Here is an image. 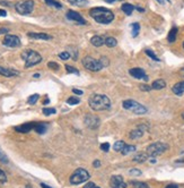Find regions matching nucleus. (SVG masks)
<instances>
[{
	"label": "nucleus",
	"mask_w": 184,
	"mask_h": 188,
	"mask_svg": "<svg viewBox=\"0 0 184 188\" xmlns=\"http://www.w3.org/2000/svg\"><path fill=\"white\" fill-rule=\"evenodd\" d=\"M85 125L90 129H96L101 125V120L95 114H87L85 116Z\"/></svg>",
	"instance_id": "10"
},
{
	"label": "nucleus",
	"mask_w": 184,
	"mask_h": 188,
	"mask_svg": "<svg viewBox=\"0 0 184 188\" xmlns=\"http://www.w3.org/2000/svg\"><path fill=\"white\" fill-rule=\"evenodd\" d=\"M110 186L111 188H127V184L124 182L122 176L119 175H115V176H112L110 179Z\"/></svg>",
	"instance_id": "11"
},
{
	"label": "nucleus",
	"mask_w": 184,
	"mask_h": 188,
	"mask_svg": "<svg viewBox=\"0 0 184 188\" xmlns=\"http://www.w3.org/2000/svg\"><path fill=\"white\" fill-rule=\"evenodd\" d=\"M16 12L21 15H28L34 9V1L33 0H22L15 5Z\"/></svg>",
	"instance_id": "7"
},
{
	"label": "nucleus",
	"mask_w": 184,
	"mask_h": 188,
	"mask_svg": "<svg viewBox=\"0 0 184 188\" xmlns=\"http://www.w3.org/2000/svg\"><path fill=\"white\" fill-rule=\"evenodd\" d=\"M99 61H101L103 68H105V67H107V66L110 65V60H109V58L107 57H101L99 58Z\"/></svg>",
	"instance_id": "38"
},
{
	"label": "nucleus",
	"mask_w": 184,
	"mask_h": 188,
	"mask_svg": "<svg viewBox=\"0 0 184 188\" xmlns=\"http://www.w3.org/2000/svg\"><path fill=\"white\" fill-rule=\"evenodd\" d=\"M122 107L125 110L132 111L136 114H145L148 111V109L145 105L140 104L139 102L134 101V100H124L122 102Z\"/></svg>",
	"instance_id": "4"
},
{
	"label": "nucleus",
	"mask_w": 184,
	"mask_h": 188,
	"mask_svg": "<svg viewBox=\"0 0 184 188\" xmlns=\"http://www.w3.org/2000/svg\"><path fill=\"white\" fill-rule=\"evenodd\" d=\"M139 89L141 91H146V92H148V91H150L153 89L150 85H146V84H143V85H140L139 86Z\"/></svg>",
	"instance_id": "44"
},
{
	"label": "nucleus",
	"mask_w": 184,
	"mask_h": 188,
	"mask_svg": "<svg viewBox=\"0 0 184 188\" xmlns=\"http://www.w3.org/2000/svg\"><path fill=\"white\" fill-rule=\"evenodd\" d=\"M101 150L102 151H104V152H109V150H110V144L109 143L101 144Z\"/></svg>",
	"instance_id": "45"
},
{
	"label": "nucleus",
	"mask_w": 184,
	"mask_h": 188,
	"mask_svg": "<svg viewBox=\"0 0 184 188\" xmlns=\"http://www.w3.org/2000/svg\"><path fill=\"white\" fill-rule=\"evenodd\" d=\"M131 27H132V36H133V38H136V36L139 34L140 25L138 24V23H133V24L131 25Z\"/></svg>",
	"instance_id": "32"
},
{
	"label": "nucleus",
	"mask_w": 184,
	"mask_h": 188,
	"mask_svg": "<svg viewBox=\"0 0 184 188\" xmlns=\"http://www.w3.org/2000/svg\"><path fill=\"white\" fill-rule=\"evenodd\" d=\"M67 103L70 105H75V104H78L80 103V100L78 98H75V96H70V98L67 100Z\"/></svg>",
	"instance_id": "34"
},
{
	"label": "nucleus",
	"mask_w": 184,
	"mask_h": 188,
	"mask_svg": "<svg viewBox=\"0 0 184 188\" xmlns=\"http://www.w3.org/2000/svg\"><path fill=\"white\" fill-rule=\"evenodd\" d=\"M72 92H74L75 94H78V95H81V94L84 93L81 90H77V89H74V90H72Z\"/></svg>",
	"instance_id": "50"
},
{
	"label": "nucleus",
	"mask_w": 184,
	"mask_h": 188,
	"mask_svg": "<svg viewBox=\"0 0 184 188\" xmlns=\"http://www.w3.org/2000/svg\"><path fill=\"white\" fill-rule=\"evenodd\" d=\"M157 1L159 3H162V5H163V3H165V0H157Z\"/></svg>",
	"instance_id": "57"
},
{
	"label": "nucleus",
	"mask_w": 184,
	"mask_h": 188,
	"mask_svg": "<svg viewBox=\"0 0 184 188\" xmlns=\"http://www.w3.org/2000/svg\"><path fill=\"white\" fill-rule=\"evenodd\" d=\"M148 156L149 155L147 153H138L133 156V161L137 162V163H143L145 161H147Z\"/></svg>",
	"instance_id": "21"
},
{
	"label": "nucleus",
	"mask_w": 184,
	"mask_h": 188,
	"mask_svg": "<svg viewBox=\"0 0 184 188\" xmlns=\"http://www.w3.org/2000/svg\"><path fill=\"white\" fill-rule=\"evenodd\" d=\"M165 188H178V186L175 185V184H171V185H167Z\"/></svg>",
	"instance_id": "51"
},
{
	"label": "nucleus",
	"mask_w": 184,
	"mask_h": 188,
	"mask_svg": "<svg viewBox=\"0 0 184 188\" xmlns=\"http://www.w3.org/2000/svg\"><path fill=\"white\" fill-rule=\"evenodd\" d=\"M105 1H106L107 3H114L115 0H105Z\"/></svg>",
	"instance_id": "55"
},
{
	"label": "nucleus",
	"mask_w": 184,
	"mask_h": 188,
	"mask_svg": "<svg viewBox=\"0 0 184 188\" xmlns=\"http://www.w3.org/2000/svg\"><path fill=\"white\" fill-rule=\"evenodd\" d=\"M44 1L46 3L48 6H52V7H54V8H58V9L62 8V5L60 3H58V1H56V0H44Z\"/></svg>",
	"instance_id": "30"
},
{
	"label": "nucleus",
	"mask_w": 184,
	"mask_h": 188,
	"mask_svg": "<svg viewBox=\"0 0 184 188\" xmlns=\"http://www.w3.org/2000/svg\"><path fill=\"white\" fill-rule=\"evenodd\" d=\"M25 188H32V187H31L30 185H27V186H26V187H25Z\"/></svg>",
	"instance_id": "58"
},
{
	"label": "nucleus",
	"mask_w": 184,
	"mask_h": 188,
	"mask_svg": "<svg viewBox=\"0 0 184 188\" xmlns=\"http://www.w3.org/2000/svg\"><path fill=\"white\" fill-rule=\"evenodd\" d=\"M35 126H36V123H34V121H32V123H26V124H23V125L16 126L15 130L17 131V133L26 134V133H28V131L34 130Z\"/></svg>",
	"instance_id": "13"
},
{
	"label": "nucleus",
	"mask_w": 184,
	"mask_h": 188,
	"mask_svg": "<svg viewBox=\"0 0 184 188\" xmlns=\"http://www.w3.org/2000/svg\"><path fill=\"white\" fill-rule=\"evenodd\" d=\"M84 188H99L98 186H96L94 182H87L86 185L84 186Z\"/></svg>",
	"instance_id": "46"
},
{
	"label": "nucleus",
	"mask_w": 184,
	"mask_h": 188,
	"mask_svg": "<svg viewBox=\"0 0 184 188\" xmlns=\"http://www.w3.org/2000/svg\"><path fill=\"white\" fill-rule=\"evenodd\" d=\"M182 118H183V119H184V112H183V114H182Z\"/></svg>",
	"instance_id": "59"
},
{
	"label": "nucleus",
	"mask_w": 184,
	"mask_h": 188,
	"mask_svg": "<svg viewBox=\"0 0 184 188\" xmlns=\"http://www.w3.org/2000/svg\"><path fill=\"white\" fill-rule=\"evenodd\" d=\"M65 16H67V18H68L69 21H74V22H76L77 24H80V25L86 24V21L83 18V16L80 15L79 13L75 12V10H68Z\"/></svg>",
	"instance_id": "12"
},
{
	"label": "nucleus",
	"mask_w": 184,
	"mask_h": 188,
	"mask_svg": "<svg viewBox=\"0 0 184 188\" xmlns=\"http://www.w3.org/2000/svg\"><path fill=\"white\" fill-rule=\"evenodd\" d=\"M105 44H106L109 48H114V47L118 44V41H116V39L112 38V36H109V38L105 39Z\"/></svg>",
	"instance_id": "25"
},
{
	"label": "nucleus",
	"mask_w": 184,
	"mask_h": 188,
	"mask_svg": "<svg viewBox=\"0 0 184 188\" xmlns=\"http://www.w3.org/2000/svg\"><path fill=\"white\" fill-rule=\"evenodd\" d=\"M7 181V176L6 173L3 172L1 169H0V182H6Z\"/></svg>",
	"instance_id": "43"
},
{
	"label": "nucleus",
	"mask_w": 184,
	"mask_h": 188,
	"mask_svg": "<svg viewBox=\"0 0 184 188\" xmlns=\"http://www.w3.org/2000/svg\"><path fill=\"white\" fill-rule=\"evenodd\" d=\"M134 151H136V146H134V145H127V144H125V146L123 147L121 153L123 155H127V154H129V153L131 152H134Z\"/></svg>",
	"instance_id": "28"
},
{
	"label": "nucleus",
	"mask_w": 184,
	"mask_h": 188,
	"mask_svg": "<svg viewBox=\"0 0 184 188\" xmlns=\"http://www.w3.org/2000/svg\"><path fill=\"white\" fill-rule=\"evenodd\" d=\"M129 173L132 176H141V171L138 169H131V170H129Z\"/></svg>",
	"instance_id": "42"
},
{
	"label": "nucleus",
	"mask_w": 184,
	"mask_h": 188,
	"mask_svg": "<svg viewBox=\"0 0 184 188\" xmlns=\"http://www.w3.org/2000/svg\"><path fill=\"white\" fill-rule=\"evenodd\" d=\"M137 10H139V12H141V13H143V12H145V9H143V8H141V7H137Z\"/></svg>",
	"instance_id": "53"
},
{
	"label": "nucleus",
	"mask_w": 184,
	"mask_h": 188,
	"mask_svg": "<svg viewBox=\"0 0 184 188\" xmlns=\"http://www.w3.org/2000/svg\"><path fill=\"white\" fill-rule=\"evenodd\" d=\"M40 185H41L42 188H52V187H50V186H48V185H45V184H43V182H42V184H40Z\"/></svg>",
	"instance_id": "52"
},
{
	"label": "nucleus",
	"mask_w": 184,
	"mask_h": 188,
	"mask_svg": "<svg viewBox=\"0 0 184 188\" xmlns=\"http://www.w3.org/2000/svg\"><path fill=\"white\" fill-rule=\"evenodd\" d=\"M166 1H168V3H169V0H166Z\"/></svg>",
	"instance_id": "61"
},
{
	"label": "nucleus",
	"mask_w": 184,
	"mask_h": 188,
	"mask_svg": "<svg viewBox=\"0 0 184 188\" xmlns=\"http://www.w3.org/2000/svg\"><path fill=\"white\" fill-rule=\"evenodd\" d=\"M68 1L69 3H71L74 6H78V7H84L88 3L87 0H68Z\"/></svg>",
	"instance_id": "29"
},
{
	"label": "nucleus",
	"mask_w": 184,
	"mask_h": 188,
	"mask_svg": "<svg viewBox=\"0 0 184 188\" xmlns=\"http://www.w3.org/2000/svg\"><path fill=\"white\" fill-rule=\"evenodd\" d=\"M2 44L8 48H18V47H21V40L17 35L8 34L2 40Z\"/></svg>",
	"instance_id": "9"
},
{
	"label": "nucleus",
	"mask_w": 184,
	"mask_h": 188,
	"mask_svg": "<svg viewBox=\"0 0 184 188\" xmlns=\"http://www.w3.org/2000/svg\"><path fill=\"white\" fill-rule=\"evenodd\" d=\"M143 130L141 128H138V129H133V130L130 131V134H129V136H130L131 140H138V138L143 137Z\"/></svg>",
	"instance_id": "22"
},
{
	"label": "nucleus",
	"mask_w": 184,
	"mask_h": 188,
	"mask_svg": "<svg viewBox=\"0 0 184 188\" xmlns=\"http://www.w3.org/2000/svg\"><path fill=\"white\" fill-rule=\"evenodd\" d=\"M183 49H184V42H183Z\"/></svg>",
	"instance_id": "60"
},
{
	"label": "nucleus",
	"mask_w": 184,
	"mask_h": 188,
	"mask_svg": "<svg viewBox=\"0 0 184 188\" xmlns=\"http://www.w3.org/2000/svg\"><path fill=\"white\" fill-rule=\"evenodd\" d=\"M172 91L174 94H176V95H182L184 93V81L176 83L175 85L172 87Z\"/></svg>",
	"instance_id": "17"
},
{
	"label": "nucleus",
	"mask_w": 184,
	"mask_h": 188,
	"mask_svg": "<svg viewBox=\"0 0 184 188\" xmlns=\"http://www.w3.org/2000/svg\"><path fill=\"white\" fill-rule=\"evenodd\" d=\"M152 87L154 90H162L164 87H166V82L164 79H156V81L153 82Z\"/></svg>",
	"instance_id": "20"
},
{
	"label": "nucleus",
	"mask_w": 184,
	"mask_h": 188,
	"mask_svg": "<svg viewBox=\"0 0 184 188\" xmlns=\"http://www.w3.org/2000/svg\"><path fill=\"white\" fill-rule=\"evenodd\" d=\"M145 52H146V54H147V56H149V57L152 58L153 60H155V61H159V58H158L157 56H156V54H155L152 50H149V49H147V50H146Z\"/></svg>",
	"instance_id": "35"
},
{
	"label": "nucleus",
	"mask_w": 184,
	"mask_h": 188,
	"mask_svg": "<svg viewBox=\"0 0 184 188\" xmlns=\"http://www.w3.org/2000/svg\"><path fill=\"white\" fill-rule=\"evenodd\" d=\"M65 72L68 73V74H75V75H79V70L77 68H75L72 66H69V65H65Z\"/></svg>",
	"instance_id": "31"
},
{
	"label": "nucleus",
	"mask_w": 184,
	"mask_h": 188,
	"mask_svg": "<svg viewBox=\"0 0 184 188\" xmlns=\"http://www.w3.org/2000/svg\"><path fill=\"white\" fill-rule=\"evenodd\" d=\"M81 64H83V66L85 68L90 70V72H99L101 69H103V66H102L99 59L96 60V59H94V58L89 57V56L83 58Z\"/></svg>",
	"instance_id": "8"
},
{
	"label": "nucleus",
	"mask_w": 184,
	"mask_h": 188,
	"mask_svg": "<svg viewBox=\"0 0 184 188\" xmlns=\"http://www.w3.org/2000/svg\"><path fill=\"white\" fill-rule=\"evenodd\" d=\"M27 36L33 40H44V41H49L52 40V36L46 34V33H34V32H28Z\"/></svg>",
	"instance_id": "15"
},
{
	"label": "nucleus",
	"mask_w": 184,
	"mask_h": 188,
	"mask_svg": "<svg viewBox=\"0 0 184 188\" xmlns=\"http://www.w3.org/2000/svg\"><path fill=\"white\" fill-rule=\"evenodd\" d=\"M59 58L62 60H68L69 58H71V56H70V53H69L68 51H65V52L59 53Z\"/></svg>",
	"instance_id": "39"
},
{
	"label": "nucleus",
	"mask_w": 184,
	"mask_h": 188,
	"mask_svg": "<svg viewBox=\"0 0 184 188\" xmlns=\"http://www.w3.org/2000/svg\"><path fill=\"white\" fill-rule=\"evenodd\" d=\"M121 9L123 10V13H125V15H131L132 14V12L134 10V7L131 5V3H122L121 6Z\"/></svg>",
	"instance_id": "24"
},
{
	"label": "nucleus",
	"mask_w": 184,
	"mask_h": 188,
	"mask_svg": "<svg viewBox=\"0 0 184 188\" xmlns=\"http://www.w3.org/2000/svg\"><path fill=\"white\" fill-rule=\"evenodd\" d=\"M93 165H94V168H99L101 167V162L98 161V160H95V161L93 162Z\"/></svg>",
	"instance_id": "48"
},
{
	"label": "nucleus",
	"mask_w": 184,
	"mask_h": 188,
	"mask_svg": "<svg viewBox=\"0 0 184 188\" xmlns=\"http://www.w3.org/2000/svg\"><path fill=\"white\" fill-rule=\"evenodd\" d=\"M90 43H92L94 47H101L105 43V39H103L102 36L99 35H94L90 39Z\"/></svg>",
	"instance_id": "18"
},
{
	"label": "nucleus",
	"mask_w": 184,
	"mask_h": 188,
	"mask_svg": "<svg viewBox=\"0 0 184 188\" xmlns=\"http://www.w3.org/2000/svg\"><path fill=\"white\" fill-rule=\"evenodd\" d=\"M168 150V145L163 142H156V143L150 144L147 147V154L152 158H156V156L163 154L164 152H166Z\"/></svg>",
	"instance_id": "6"
},
{
	"label": "nucleus",
	"mask_w": 184,
	"mask_h": 188,
	"mask_svg": "<svg viewBox=\"0 0 184 188\" xmlns=\"http://www.w3.org/2000/svg\"><path fill=\"white\" fill-rule=\"evenodd\" d=\"M124 146H125V143L123 142V140H118V142H115V143H114V145H113V149H114V151H115V152H121Z\"/></svg>",
	"instance_id": "26"
},
{
	"label": "nucleus",
	"mask_w": 184,
	"mask_h": 188,
	"mask_svg": "<svg viewBox=\"0 0 184 188\" xmlns=\"http://www.w3.org/2000/svg\"><path fill=\"white\" fill-rule=\"evenodd\" d=\"M89 172L83 168H78L72 172V175L70 176V184L71 185H79L83 182H86L89 179Z\"/></svg>",
	"instance_id": "5"
},
{
	"label": "nucleus",
	"mask_w": 184,
	"mask_h": 188,
	"mask_svg": "<svg viewBox=\"0 0 184 188\" xmlns=\"http://www.w3.org/2000/svg\"><path fill=\"white\" fill-rule=\"evenodd\" d=\"M177 27H172L171 28V31H169L168 35H167V41L169 42V43H173V42H175L176 40V35H177Z\"/></svg>",
	"instance_id": "19"
},
{
	"label": "nucleus",
	"mask_w": 184,
	"mask_h": 188,
	"mask_svg": "<svg viewBox=\"0 0 184 188\" xmlns=\"http://www.w3.org/2000/svg\"><path fill=\"white\" fill-rule=\"evenodd\" d=\"M22 59L25 61V67L26 68H30L33 66L37 65L42 61V57L39 52H36L34 50H31V49H26L22 52Z\"/></svg>",
	"instance_id": "3"
},
{
	"label": "nucleus",
	"mask_w": 184,
	"mask_h": 188,
	"mask_svg": "<svg viewBox=\"0 0 184 188\" xmlns=\"http://www.w3.org/2000/svg\"><path fill=\"white\" fill-rule=\"evenodd\" d=\"M48 67L51 69H53V70H58L59 69V65L56 63H54V61H50V63H48Z\"/></svg>",
	"instance_id": "41"
},
{
	"label": "nucleus",
	"mask_w": 184,
	"mask_h": 188,
	"mask_svg": "<svg viewBox=\"0 0 184 188\" xmlns=\"http://www.w3.org/2000/svg\"><path fill=\"white\" fill-rule=\"evenodd\" d=\"M0 75H2L5 77H16V76L19 75V72H18V70H15V69L6 68V67L0 66Z\"/></svg>",
	"instance_id": "16"
},
{
	"label": "nucleus",
	"mask_w": 184,
	"mask_h": 188,
	"mask_svg": "<svg viewBox=\"0 0 184 188\" xmlns=\"http://www.w3.org/2000/svg\"><path fill=\"white\" fill-rule=\"evenodd\" d=\"M8 32H9V30L7 27H1V28H0V34H7Z\"/></svg>",
	"instance_id": "47"
},
{
	"label": "nucleus",
	"mask_w": 184,
	"mask_h": 188,
	"mask_svg": "<svg viewBox=\"0 0 184 188\" xmlns=\"http://www.w3.org/2000/svg\"><path fill=\"white\" fill-rule=\"evenodd\" d=\"M89 15L99 24H110L114 19V14L112 10L105 7H94L89 10Z\"/></svg>",
	"instance_id": "1"
},
{
	"label": "nucleus",
	"mask_w": 184,
	"mask_h": 188,
	"mask_svg": "<svg viewBox=\"0 0 184 188\" xmlns=\"http://www.w3.org/2000/svg\"><path fill=\"white\" fill-rule=\"evenodd\" d=\"M48 103H50V100H49V99H45L44 102H43V104H48Z\"/></svg>",
	"instance_id": "54"
},
{
	"label": "nucleus",
	"mask_w": 184,
	"mask_h": 188,
	"mask_svg": "<svg viewBox=\"0 0 184 188\" xmlns=\"http://www.w3.org/2000/svg\"><path fill=\"white\" fill-rule=\"evenodd\" d=\"M56 111V109H53V108H44L43 109V114H44V116H50V114H54Z\"/></svg>",
	"instance_id": "36"
},
{
	"label": "nucleus",
	"mask_w": 184,
	"mask_h": 188,
	"mask_svg": "<svg viewBox=\"0 0 184 188\" xmlns=\"http://www.w3.org/2000/svg\"><path fill=\"white\" fill-rule=\"evenodd\" d=\"M33 77H34V78H39L40 77V74H34V75H33Z\"/></svg>",
	"instance_id": "56"
},
{
	"label": "nucleus",
	"mask_w": 184,
	"mask_h": 188,
	"mask_svg": "<svg viewBox=\"0 0 184 188\" xmlns=\"http://www.w3.org/2000/svg\"><path fill=\"white\" fill-rule=\"evenodd\" d=\"M68 49H69V51H71V53H70V52H69V53H70V56H71L72 60L76 61V60L78 59V51L75 48H68Z\"/></svg>",
	"instance_id": "37"
},
{
	"label": "nucleus",
	"mask_w": 184,
	"mask_h": 188,
	"mask_svg": "<svg viewBox=\"0 0 184 188\" xmlns=\"http://www.w3.org/2000/svg\"><path fill=\"white\" fill-rule=\"evenodd\" d=\"M7 16V12L5 9H0V17H6Z\"/></svg>",
	"instance_id": "49"
},
{
	"label": "nucleus",
	"mask_w": 184,
	"mask_h": 188,
	"mask_svg": "<svg viewBox=\"0 0 184 188\" xmlns=\"http://www.w3.org/2000/svg\"><path fill=\"white\" fill-rule=\"evenodd\" d=\"M130 185H132L134 188H149V186L143 181H137V180H131Z\"/></svg>",
	"instance_id": "27"
},
{
	"label": "nucleus",
	"mask_w": 184,
	"mask_h": 188,
	"mask_svg": "<svg viewBox=\"0 0 184 188\" xmlns=\"http://www.w3.org/2000/svg\"><path fill=\"white\" fill-rule=\"evenodd\" d=\"M34 130H35L37 134H45V131L48 130V125L43 123H36Z\"/></svg>",
	"instance_id": "23"
},
{
	"label": "nucleus",
	"mask_w": 184,
	"mask_h": 188,
	"mask_svg": "<svg viewBox=\"0 0 184 188\" xmlns=\"http://www.w3.org/2000/svg\"><path fill=\"white\" fill-rule=\"evenodd\" d=\"M39 99H40L39 94H33V95H31L30 98H28V100H27V103H28V104H35Z\"/></svg>",
	"instance_id": "33"
},
{
	"label": "nucleus",
	"mask_w": 184,
	"mask_h": 188,
	"mask_svg": "<svg viewBox=\"0 0 184 188\" xmlns=\"http://www.w3.org/2000/svg\"><path fill=\"white\" fill-rule=\"evenodd\" d=\"M88 104L94 111H104L111 108V101L103 94H92L88 99Z\"/></svg>",
	"instance_id": "2"
},
{
	"label": "nucleus",
	"mask_w": 184,
	"mask_h": 188,
	"mask_svg": "<svg viewBox=\"0 0 184 188\" xmlns=\"http://www.w3.org/2000/svg\"><path fill=\"white\" fill-rule=\"evenodd\" d=\"M130 75L133 78H137V79H145V81H148V76L146 75L145 70L141 68H132L129 70Z\"/></svg>",
	"instance_id": "14"
},
{
	"label": "nucleus",
	"mask_w": 184,
	"mask_h": 188,
	"mask_svg": "<svg viewBox=\"0 0 184 188\" xmlns=\"http://www.w3.org/2000/svg\"><path fill=\"white\" fill-rule=\"evenodd\" d=\"M0 162L1 163H8V158L1 150H0Z\"/></svg>",
	"instance_id": "40"
}]
</instances>
